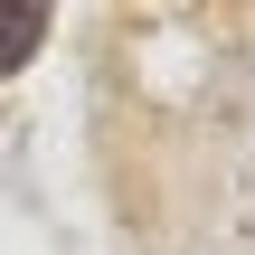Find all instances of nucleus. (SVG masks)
I'll list each match as a JSON object with an SVG mask.
<instances>
[{
	"label": "nucleus",
	"instance_id": "f257e3e1",
	"mask_svg": "<svg viewBox=\"0 0 255 255\" xmlns=\"http://www.w3.org/2000/svg\"><path fill=\"white\" fill-rule=\"evenodd\" d=\"M38 38H47V9H38V0L0 9V76H9V66H28V57H38Z\"/></svg>",
	"mask_w": 255,
	"mask_h": 255
}]
</instances>
